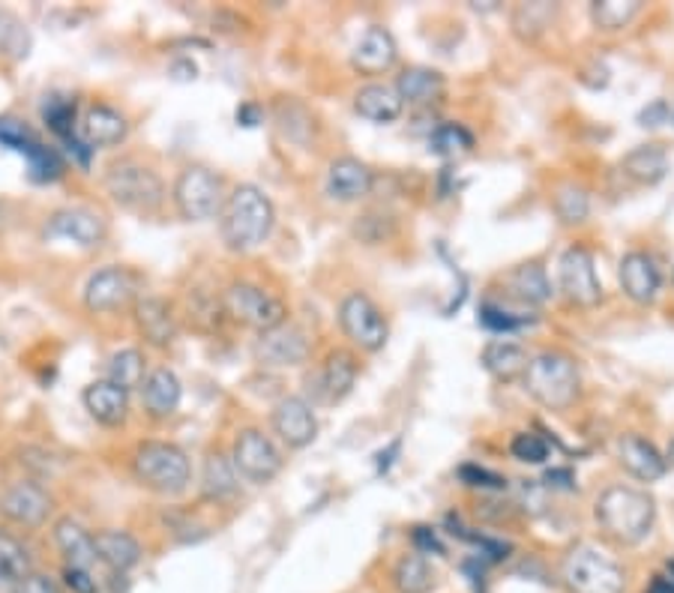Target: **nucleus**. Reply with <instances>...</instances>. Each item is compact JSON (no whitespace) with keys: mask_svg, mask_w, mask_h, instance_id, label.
Instances as JSON below:
<instances>
[{"mask_svg":"<svg viewBox=\"0 0 674 593\" xmlns=\"http://www.w3.org/2000/svg\"><path fill=\"white\" fill-rule=\"evenodd\" d=\"M276 225V207L270 195L255 183H241L222 202L219 231L225 246L232 252H252L273 234Z\"/></svg>","mask_w":674,"mask_h":593,"instance_id":"nucleus-1","label":"nucleus"},{"mask_svg":"<svg viewBox=\"0 0 674 593\" xmlns=\"http://www.w3.org/2000/svg\"><path fill=\"white\" fill-rule=\"evenodd\" d=\"M599 527L621 546H638L656 522L654 498L633 486H608L594 507Z\"/></svg>","mask_w":674,"mask_h":593,"instance_id":"nucleus-2","label":"nucleus"},{"mask_svg":"<svg viewBox=\"0 0 674 593\" xmlns=\"http://www.w3.org/2000/svg\"><path fill=\"white\" fill-rule=\"evenodd\" d=\"M521 383L530 399L549 411H567L582 392L578 363L564 351H539L530 357Z\"/></svg>","mask_w":674,"mask_h":593,"instance_id":"nucleus-3","label":"nucleus"},{"mask_svg":"<svg viewBox=\"0 0 674 593\" xmlns=\"http://www.w3.org/2000/svg\"><path fill=\"white\" fill-rule=\"evenodd\" d=\"M133 474L156 495H180L193 479V465L172 440H145L133 453Z\"/></svg>","mask_w":674,"mask_h":593,"instance_id":"nucleus-4","label":"nucleus"},{"mask_svg":"<svg viewBox=\"0 0 674 593\" xmlns=\"http://www.w3.org/2000/svg\"><path fill=\"white\" fill-rule=\"evenodd\" d=\"M106 192L117 207L133 213H154L165 202V186L159 174L138 159H120V163L108 165Z\"/></svg>","mask_w":674,"mask_h":593,"instance_id":"nucleus-5","label":"nucleus"},{"mask_svg":"<svg viewBox=\"0 0 674 593\" xmlns=\"http://www.w3.org/2000/svg\"><path fill=\"white\" fill-rule=\"evenodd\" d=\"M560 579L573 593H624L626 587L624 566L594 546L569 548Z\"/></svg>","mask_w":674,"mask_h":593,"instance_id":"nucleus-6","label":"nucleus"},{"mask_svg":"<svg viewBox=\"0 0 674 593\" xmlns=\"http://www.w3.org/2000/svg\"><path fill=\"white\" fill-rule=\"evenodd\" d=\"M222 309L225 315H232L237 324L252 327V330H273V327L285 324L289 309L282 303L280 296H273L264 288L252 285V282H234L225 288L222 294Z\"/></svg>","mask_w":674,"mask_h":593,"instance_id":"nucleus-7","label":"nucleus"},{"mask_svg":"<svg viewBox=\"0 0 674 593\" xmlns=\"http://www.w3.org/2000/svg\"><path fill=\"white\" fill-rule=\"evenodd\" d=\"M174 207L186 222L213 220L222 211V181L204 165H189L174 181Z\"/></svg>","mask_w":674,"mask_h":593,"instance_id":"nucleus-8","label":"nucleus"},{"mask_svg":"<svg viewBox=\"0 0 674 593\" xmlns=\"http://www.w3.org/2000/svg\"><path fill=\"white\" fill-rule=\"evenodd\" d=\"M339 327L342 333L363 351H381L387 344V336H390V327H387L384 312L369 300L367 294H348L342 303H339Z\"/></svg>","mask_w":674,"mask_h":593,"instance_id":"nucleus-9","label":"nucleus"},{"mask_svg":"<svg viewBox=\"0 0 674 593\" xmlns=\"http://www.w3.org/2000/svg\"><path fill=\"white\" fill-rule=\"evenodd\" d=\"M232 461L237 477L250 479V483H270L280 477L282 470V453L276 450V444L264 435L261 429H241L234 438Z\"/></svg>","mask_w":674,"mask_h":593,"instance_id":"nucleus-10","label":"nucleus"},{"mask_svg":"<svg viewBox=\"0 0 674 593\" xmlns=\"http://www.w3.org/2000/svg\"><path fill=\"white\" fill-rule=\"evenodd\" d=\"M558 285L573 307L590 309L603 300V285H599L597 268H594V255L585 246H569L560 255Z\"/></svg>","mask_w":674,"mask_h":593,"instance_id":"nucleus-11","label":"nucleus"},{"mask_svg":"<svg viewBox=\"0 0 674 593\" xmlns=\"http://www.w3.org/2000/svg\"><path fill=\"white\" fill-rule=\"evenodd\" d=\"M138 294V276L126 268H106L87 279L85 307L90 312H115L133 303Z\"/></svg>","mask_w":674,"mask_h":593,"instance_id":"nucleus-12","label":"nucleus"},{"mask_svg":"<svg viewBox=\"0 0 674 593\" xmlns=\"http://www.w3.org/2000/svg\"><path fill=\"white\" fill-rule=\"evenodd\" d=\"M255 357H258V363L270 366V369H289V366H300L309 357V339L300 327H294L285 321V324L258 333V342H255Z\"/></svg>","mask_w":674,"mask_h":593,"instance_id":"nucleus-13","label":"nucleus"},{"mask_svg":"<svg viewBox=\"0 0 674 593\" xmlns=\"http://www.w3.org/2000/svg\"><path fill=\"white\" fill-rule=\"evenodd\" d=\"M273 431L280 435L282 444H289L291 450H303L312 440L319 438V420L306 399L300 396H285L273 408Z\"/></svg>","mask_w":674,"mask_h":593,"instance_id":"nucleus-14","label":"nucleus"},{"mask_svg":"<svg viewBox=\"0 0 674 593\" xmlns=\"http://www.w3.org/2000/svg\"><path fill=\"white\" fill-rule=\"evenodd\" d=\"M0 513L21 527H39L51 513V495L33 479H21L0 495Z\"/></svg>","mask_w":674,"mask_h":593,"instance_id":"nucleus-15","label":"nucleus"},{"mask_svg":"<svg viewBox=\"0 0 674 593\" xmlns=\"http://www.w3.org/2000/svg\"><path fill=\"white\" fill-rule=\"evenodd\" d=\"M46 237L72 240L81 250H94L106 240V220L87 207H67V211L51 213L46 222Z\"/></svg>","mask_w":674,"mask_h":593,"instance_id":"nucleus-16","label":"nucleus"},{"mask_svg":"<svg viewBox=\"0 0 674 593\" xmlns=\"http://www.w3.org/2000/svg\"><path fill=\"white\" fill-rule=\"evenodd\" d=\"M617 279H621V288L633 303H651L663 285V273L645 252H626L621 259V268H617Z\"/></svg>","mask_w":674,"mask_h":593,"instance_id":"nucleus-17","label":"nucleus"},{"mask_svg":"<svg viewBox=\"0 0 674 593\" xmlns=\"http://www.w3.org/2000/svg\"><path fill=\"white\" fill-rule=\"evenodd\" d=\"M133 318L138 333L145 336V342L154 344V348H168L177 339V318H174L172 303H165L163 296L135 300Z\"/></svg>","mask_w":674,"mask_h":593,"instance_id":"nucleus-18","label":"nucleus"},{"mask_svg":"<svg viewBox=\"0 0 674 593\" xmlns=\"http://www.w3.org/2000/svg\"><path fill=\"white\" fill-rule=\"evenodd\" d=\"M395 64V39L390 30L367 28V33L356 39L354 51H351V67L360 76H381Z\"/></svg>","mask_w":674,"mask_h":593,"instance_id":"nucleus-19","label":"nucleus"},{"mask_svg":"<svg viewBox=\"0 0 674 593\" xmlns=\"http://www.w3.org/2000/svg\"><path fill=\"white\" fill-rule=\"evenodd\" d=\"M372 186H375V172L367 163H360L354 156H342L336 163H330L328 192L336 202H360L372 192Z\"/></svg>","mask_w":674,"mask_h":593,"instance_id":"nucleus-20","label":"nucleus"},{"mask_svg":"<svg viewBox=\"0 0 674 593\" xmlns=\"http://www.w3.org/2000/svg\"><path fill=\"white\" fill-rule=\"evenodd\" d=\"M617 459H621V465H624V470L629 477L642 479V483L663 479L665 468H668V461H665L654 444L642 438V435H624V438L617 440Z\"/></svg>","mask_w":674,"mask_h":593,"instance_id":"nucleus-21","label":"nucleus"},{"mask_svg":"<svg viewBox=\"0 0 674 593\" xmlns=\"http://www.w3.org/2000/svg\"><path fill=\"white\" fill-rule=\"evenodd\" d=\"M356 375H360V366H356L351 351H330L319 378H315V392H319L321 402H342L348 392L354 390Z\"/></svg>","mask_w":674,"mask_h":593,"instance_id":"nucleus-22","label":"nucleus"},{"mask_svg":"<svg viewBox=\"0 0 674 593\" xmlns=\"http://www.w3.org/2000/svg\"><path fill=\"white\" fill-rule=\"evenodd\" d=\"M81 402H85L87 414H90L99 426H108V429L124 426L126 417H129V392L120 390V387L111 381L90 383V387L81 392Z\"/></svg>","mask_w":674,"mask_h":593,"instance_id":"nucleus-23","label":"nucleus"},{"mask_svg":"<svg viewBox=\"0 0 674 593\" xmlns=\"http://www.w3.org/2000/svg\"><path fill=\"white\" fill-rule=\"evenodd\" d=\"M393 90L402 99V106L408 103V106L414 108H432L434 103H441L443 96H447V81H443L438 69L411 67L395 78Z\"/></svg>","mask_w":674,"mask_h":593,"instance_id":"nucleus-24","label":"nucleus"},{"mask_svg":"<svg viewBox=\"0 0 674 593\" xmlns=\"http://www.w3.org/2000/svg\"><path fill=\"white\" fill-rule=\"evenodd\" d=\"M180 399H184V387L172 369H154L141 383V402L147 417L154 420H168L180 408Z\"/></svg>","mask_w":674,"mask_h":593,"instance_id":"nucleus-25","label":"nucleus"},{"mask_svg":"<svg viewBox=\"0 0 674 593\" xmlns=\"http://www.w3.org/2000/svg\"><path fill=\"white\" fill-rule=\"evenodd\" d=\"M129 135V124L126 117L117 111V108L106 106V103H97L90 106L81 117V138H85L94 150L97 147H117V144L126 142Z\"/></svg>","mask_w":674,"mask_h":593,"instance_id":"nucleus-26","label":"nucleus"},{"mask_svg":"<svg viewBox=\"0 0 674 593\" xmlns=\"http://www.w3.org/2000/svg\"><path fill=\"white\" fill-rule=\"evenodd\" d=\"M668 172V154L663 144H642L621 159V174L636 186H656Z\"/></svg>","mask_w":674,"mask_h":593,"instance_id":"nucleus-27","label":"nucleus"},{"mask_svg":"<svg viewBox=\"0 0 674 593\" xmlns=\"http://www.w3.org/2000/svg\"><path fill=\"white\" fill-rule=\"evenodd\" d=\"M55 543L67 557V566H81V570H94L97 564V546L94 536L78 525L76 518H58L55 522Z\"/></svg>","mask_w":674,"mask_h":593,"instance_id":"nucleus-28","label":"nucleus"},{"mask_svg":"<svg viewBox=\"0 0 674 593\" xmlns=\"http://www.w3.org/2000/svg\"><path fill=\"white\" fill-rule=\"evenodd\" d=\"M94 546H97V557L111 573H129L141 561L138 539L126 531H99L94 536Z\"/></svg>","mask_w":674,"mask_h":593,"instance_id":"nucleus-29","label":"nucleus"},{"mask_svg":"<svg viewBox=\"0 0 674 593\" xmlns=\"http://www.w3.org/2000/svg\"><path fill=\"white\" fill-rule=\"evenodd\" d=\"M354 111L372 124H393L402 115V99L393 87L367 85L354 94Z\"/></svg>","mask_w":674,"mask_h":593,"instance_id":"nucleus-30","label":"nucleus"},{"mask_svg":"<svg viewBox=\"0 0 674 593\" xmlns=\"http://www.w3.org/2000/svg\"><path fill=\"white\" fill-rule=\"evenodd\" d=\"M237 470H234V461L222 453H211L204 459L202 468V498L219 504V500H228L237 495Z\"/></svg>","mask_w":674,"mask_h":593,"instance_id":"nucleus-31","label":"nucleus"},{"mask_svg":"<svg viewBox=\"0 0 674 593\" xmlns=\"http://www.w3.org/2000/svg\"><path fill=\"white\" fill-rule=\"evenodd\" d=\"M530 357L512 342H489L482 348V366L498 381H516L528 369Z\"/></svg>","mask_w":674,"mask_h":593,"instance_id":"nucleus-32","label":"nucleus"},{"mask_svg":"<svg viewBox=\"0 0 674 593\" xmlns=\"http://www.w3.org/2000/svg\"><path fill=\"white\" fill-rule=\"evenodd\" d=\"M558 16V7L549 3V0H534V3H519L512 10V33L521 39V42H537L546 30L551 28V21Z\"/></svg>","mask_w":674,"mask_h":593,"instance_id":"nucleus-33","label":"nucleus"},{"mask_svg":"<svg viewBox=\"0 0 674 593\" xmlns=\"http://www.w3.org/2000/svg\"><path fill=\"white\" fill-rule=\"evenodd\" d=\"M507 288H510V296H516L525 307H543L551 296V285L546 270L539 264H521L507 276Z\"/></svg>","mask_w":674,"mask_h":593,"instance_id":"nucleus-34","label":"nucleus"},{"mask_svg":"<svg viewBox=\"0 0 674 593\" xmlns=\"http://www.w3.org/2000/svg\"><path fill=\"white\" fill-rule=\"evenodd\" d=\"M434 570L420 552L402 555L393 566V584L399 593H429L434 587Z\"/></svg>","mask_w":674,"mask_h":593,"instance_id":"nucleus-35","label":"nucleus"},{"mask_svg":"<svg viewBox=\"0 0 674 593\" xmlns=\"http://www.w3.org/2000/svg\"><path fill=\"white\" fill-rule=\"evenodd\" d=\"M42 120L49 126L51 133L58 135L60 142L72 144L78 135V103L72 96H46L42 103Z\"/></svg>","mask_w":674,"mask_h":593,"instance_id":"nucleus-36","label":"nucleus"},{"mask_svg":"<svg viewBox=\"0 0 674 593\" xmlns=\"http://www.w3.org/2000/svg\"><path fill=\"white\" fill-rule=\"evenodd\" d=\"M145 354L138 351V348H124V351H117L108 360V378L106 381L117 383L120 390H135V387H141L145 383Z\"/></svg>","mask_w":674,"mask_h":593,"instance_id":"nucleus-37","label":"nucleus"},{"mask_svg":"<svg viewBox=\"0 0 674 593\" xmlns=\"http://www.w3.org/2000/svg\"><path fill=\"white\" fill-rule=\"evenodd\" d=\"M638 10H642L638 0H594L590 3V21L603 33H615V30H624L629 21L636 19Z\"/></svg>","mask_w":674,"mask_h":593,"instance_id":"nucleus-38","label":"nucleus"},{"mask_svg":"<svg viewBox=\"0 0 674 593\" xmlns=\"http://www.w3.org/2000/svg\"><path fill=\"white\" fill-rule=\"evenodd\" d=\"M429 147H432V154L453 159V156H462L471 150L473 135L462 124H441L434 126L432 135H429Z\"/></svg>","mask_w":674,"mask_h":593,"instance_id":"nucleus-39","label":"nucleus"},{"mask_svg":"<svg viewBox=\"0 0 674 593\" xmlns=\"http://www.w3.org/2000/svg\"><path fill=\"white\" fill-rule=\"evenodd\" d=\"M0 55L21 60L30 55V30L16 12L0 10Z\"/></svg>","mask_w":674,"mask_h":593,"instance_id":"nucleus-40","label":"nucleus"},{"mask_svg":"<svg viewBox=\"0 0 674 593\" xmlns=\"http://www.w3.org/2000/svg\"><path fill=\"white\" fill-rule=\"evenodd\" d=\"M30 575V557L28 548L21 546L19 539L0 531V579L7 582H25Z\"/></svg>","mask_w":674,"mask_h":593,"instance_id":"nucleus-41","label":"nucleus"},{"mask_svg":"<svg viewBox=\"0 0 674 593\" xmlns=\"http://www.w3.org/2000/svg\"><path fill=\"white\" fill-rule=\"evenodd\" d=\"M537 321V315H525V312H512L507 307H498V303H482L480 315H477V324L491 330V333H512V330H521V327H530Z\"/></svg>","mask_w":674,"mask_h":593,"instance_id":"nucleus-42","label":"nucleus"},{"mask_svg":"<svg viewBox=\"0 0 674 593\" xmlns=\"http://www.w3.org/2000/svg\"><path fill=\"white\" fill-rule=\"evenodd\" d=\"M588 211H590V198L588 192L582 189V186H560L558 192H555V213H558V220L564 222V225H578V222L588 220Z\"/></svg>","mask_w":674,"mask_h":593,"instance_id":"nucleus-43","label":"nucleus"},{"mask_svg":"<svg viewBox=\"0 0 674 593\" xmlns=\"http://www.w3.org/2000/svg\"><path fill=\"white\" fill-rule=\"evenodd\" d=\"M39 144L42 142H39L37 133H33L25 120H19V117L12 115L0 117V147H10V150H16V154H21L28 159Z\"/></svg>","mask_w":674,"mask_h":593,"instance_id":"nucleus-44","label":"nucleus"},{"mask_svg":"<svg viewBox=\"0 0 674 593\" xmlns=\"http://www.w3.org/2000/svg\"><path fill=\"white\" fill-rule=\"evenodd\" d=\"M510 453L512 459L525 461V465H543L549 459V440L537 435V431H519L510 440Z\"/></svg>","mask_w":674,"mask_h":593,"instance_id":"nucleus-45","label":"nucleus"},{"mask_svg":"<svg viewBox=\"0 0 674 593\" xmlns=\"http://www.w3.org/2000/svg\"><path fill=\"white\" fill-rule=\"evenodd\" d=\"M459 479L471 488H495V492H498V488H507V479L480 468V465H462V468H459Z\"/></svg>","mask_w":674,"mask_h":593,"instance_id":"nucleus-46","label":"nucleus"},{"mask_svg":"<svg viewBox=\"0 0 674 593\" xmlns=\"http://www.w3.org/2000/svg\"><path fill=\"white\" fill-rule=\"evenodd\" d=\"M64 584L72 593H99L94 570H81V566H64Z\"/></svg>","mask_w":674,"mask_h":593,"instance_id":"nucleus-47","label":"nucleus"},{"mask_svg":"<svg viewBox=\"0 0 674 593\" xmlns=\"http://www.w3.org/2000/svg\"><path fill=\"white\" fill-rule=\"evenodd\" d=\"M663 124H668V103H665V99H654V103H647V106L638 111V126L660 129Z\"/></svg>","mask_w":674,"mask_h":593,"instance_id":"nucleus-48","label":"nucleus"},{"mask_svg":"<svg viewBox=\"0 0 674 593\" xmlns=\"http://www.w3.org/2000/svg\"><path fill=\"white\" fill-rule=\"evenodd\" d=\"M16 593H60V587L55 579H49V575L30 573L25 582H19Z\"/></svg>","mask_w":674,"mask_h":593,"instance_id":"nucleus-49","label":"nucleus"},{"mask_svg":"<svg viewBox=\"0 0 674 593\" xmlns=\"http://www.w3.org/2000/svg\"><path fill=\"white\" fill-rule=\"evenodd\" d=\"M414 546L420 548V555L423 552H434V555H441L443 546L438 543V534H434L432 527H414Z\"/></svg>","mask_w":674,"mask_h":593,"instance_id":"nucleus-50","label":"nucleus"},{"mask_svg":"<svg viewBox=\"0 0 674 593\" xmlns=\"http://www.w3.org/2000/svg\"><path fill=\"white\" fill-rule=\"evenodd\" d=\"M261 117H264V111H261V106H255V103H243V106L237 108V124L246 126V129L258 126Z\"/></svg>","mask_w":674,"mask_h":593,"instance_id":"nucleus-51","label":"nucleus"},{"mask_svg":"<svg viewBox=\"0 0 674 593\" xmlns=\"http://www.w3.org/2000/svg\"><path fill=\"white\" fill-rule=\"evenodd\" d=\"M399 450H402V440L395 438L393 444H390V447H387V450L378 453L375 459H378V470H381V474H387V470H390V465H393V456H395V453H399Z\"/></svg>","mask_w":674,"mask_h":593,"instance_id":"nucleus-52","label":"nucleus"},{"mask_svg":"<svg viewBox=\"0 0 674 593\" xmlns=\"http://www.w3.org/2000/svg\"><path fill=\"white\" fill-rule=\"evenodd\" d=\"M546 479H549V483H555V486H560V488L573 486V474H569V470H549V474H546Z\"/></svg>","mask_w":674,"mask_h":593,"instance_id":"nucleus-53","label":"nucleus"},{"mask_svg":"<svg viewBox=\"0 0 674 593\" xmlns=\"http://www.w3.org/2000/svg\"><path fill=\"white\" fill-rule=\"evenodd\" d=\"M651 593H674L672 575H668V579H665V575H656V582H654V587H651Z\"/></svg>","mask_w":674,"mask_h":593,"instance_id":"nucleus-54","label":"nucleus"},{"mask_svg":"<svg viewBox=\"0 0 674 593\" xmlns=\"http://www.w3.org/2000/svg\"><path fill=\"white\" fill-rule=\"evenodd\" d=\"M16 587H19L16 582H7V579H0V593H16Z\"/></svg>","mask_w":674,"mask_h":593,"instance_id":"nucleus-55","label":"nucleus"},{"mask_svg":"<svg viewBox=\"0 0 674 593\" xmlns=\"http://www.w3.org/2000/svg\"><path fill=\"white\" fill-rule=\"evenodd\" d=\"M665 461H672V468H674V440L668 444V459H665Z\"/></svg>","mask_w":674,"mask_h":593,"instance_id":"nucleus-56","label":"nucleus"},{"mask_svg":"<svg viewBox=\"0 0 674 593\" xmlns=\"http://www.w3.org/2000/svg\"><path fill=\"white\" fill-rule=\"evenodd\" d=\"M668 120H672V124H674V106H668Z\"/></svg>","mask_w":674,"mask_h":593,"instance_id":"nucleus-57","label":"nucleus"}]
</instances>
